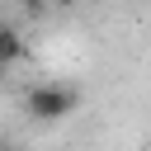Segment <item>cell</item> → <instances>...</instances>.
I'll return each mask as SVG.
<instances>
[{"instance_id":"obj_1","label":"cell","mask_w":151,"mask_h":151,"mask_svg":"<svg viewBox=\"0 0 151 151\" xmlns=\"http://www.w3.org/2000/svg\"><path fill=\"white\" fill-rule=\"evenodd\" d=\"M76 104H80V90H71V85H33L28 90V113L38 123H61L76 113Z\"/></svg>"},{"instance_id":"obj_2","label":"cell","mask_w":151,"mask_h":151,"mask_svg":"<svg viewBox=\"0 0 151 151\" xmlns=\"http://www.w3.org/2000/svg\"><path fill=\"white\" fill-rule=\"evenodd\" d=\"M19 57H24V38H19V28L0 24V71H9Z\"/></svg>"}]
</instances>
